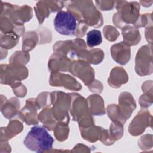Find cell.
Returning a JSON list of instances; mask_svg holds the SVG:
<instances>
[{
	"mask_svg": "<svg viewBox=\"0 0 153 153\" xmlns=\"http://www.w3.org/2000/svg\"><path fill=\"white\" fill-rule=\"evenodd\" d=\"M54 139L42 126H34L29 131L24 140L25 146L36 152H43L51 149Z\"/></svg>",
	"mask_w": 153,
	"mask_h": 153,
	"instance_id": "6da1fadb",
	"label": "cell"
},
{
	"mask_svg": "<svg viewBox=\"0 0 153 153\" xmlns=\"http://www.w3.org/2000/svg\"><path fill=\"white\" fill-rule=\"evenodd\" d=\"M78 19L70 11H60L54 20L56 30L63 35L73 36L76 33Z\"/></svg>",
	"mask_w": 153,
	"mask_h": 153,
	"instance_id": "7a4b0ae2",
	"label": "cell"
},
{
	"mask_svg": "<svg viewBox=\"0 0 153 153\" xmlns=\"http://www.w3.org/2000/svg\"><path fill=\"white\" fill-rule=\"evenodd\" d=\"M148 45L141 47L138 51L136 58V71L140 75L152 73L151 51L149 52Z\"/></svg>",
	"mask_w": 153,
	"mask_h": 153,
	"instance_id": "3957f363",
	"label": "cell"
},
{
	"mask_svg": "<svg viewBox=\"0 0 153 153\" xmlns=\"http://www.w3.org/2000/svg\"><path fill=\"white\" fill-rule=\"evenodd\" d=\"M111 55L117 63L125 65L130 60V48L124 42L115 44L111 47Z\"/></svg>",
	"mask_w": 153,
	"mask_h": 153,
	"instance_id": "277c9868",
	"label": "cell"
},
{
	"mask_svg": "<svg viewBox=\"0 0 153 153\" xmlns=\"http://www.w3.org/2000/svg\"><path fill=\"white\" fill-rule=\"evenodd\" d=\"M102 42L100 31L96 29L91 30L87 33V44L89 47L99 45Z\"/></svg>",
	"mask_w": 153,
	"mask_h": 153,
	"instance_id": "5b68a950",
	"label": "cell"
},
{
	"mask_svg": "<svg viewBox=\"0 0 153 153\" xmlns=\"http://www.w3.org/2000/svg\"><path fill=\"white\" fill-rule=\"evenodd\" d=\"M61 129L63 130V132L65 133V134H61V136H60L59 140L60 141H63L65 139H66V138L68 137L69 130H68V128L66 127V126H65L63 124L62 125V124H61ZM56 131L54 132V135H55V136L56 137L60 133H62V131H60L59 130H57V129H56Z\"/></svg>",
	"mask_w": 153,
	"mask_h": 153,
	"instance_id": "8992f818",
	"label": "cell"
}]
</instances>
